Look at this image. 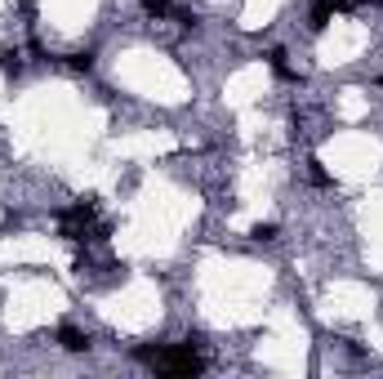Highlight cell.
I'll list each match as a JSON object with an SVG mask.
<instances>
[{
  "label": "cell",
  "instance_id": "5b68a950",
  "mask_svg": "<svg viewBox=\"0 0 383 379\" xmlns=\"http://www.w3.org/2000/svg\"><path fill=\"white\" fill-rule=\"evenodd\" d=\"M68 68L90 76V72H94V49H76V54H68Z\"/></svg>",
  "mask_w": 383,
  "mask_h": 379
},
{
  "label": "cell",
  "instance_id": "6da1fadb",
  "mask_svg": "<svg viewBox=\"0 0 383 379\" xmlns=\"http://www.w3.org/2000/svg\"><path fill=\"white\" fill-rule=\"evenodd\" d=\"M339 9H343V0H316L312 14H308V27H312V31H325V27H330V18H335Z\"/></svg>",
  "mask_w": 383,
  "mask_h": 379
},
{
  "label": "cell",
  "instance_id": "52a82bcc",
  "mask_svg": "<svg viewBox=\"0 0 383 379\" xmlns=\"http://www.w3.org/2000/svg\"><path fill=\"white\" fill-rule=\"evenodd\" d=\"M254 241H276V223H254V233H249Z\"/></svg>",
  "mask_w": 383,
  "mask_h": 379
},
{
  "label": "cell",
  "instance_id": "8992f818",
  "mask_svg": "<svg viewBox=\"0 0 383 379\" xmlns=\"http://www.w3.org/2000/svg\"><path fill=\"white\" fill-rule=\"evenodd\" d=\"M308 178H312V183H321V188H330V183H335V178H330V174L321 170V161H308Z\"/></svg>",
  "mask_w": 383,
  "mask_h": 379
},
{
  "label": "cell",
  "instance_id": "7a4b0ae2",
  "mask_svg": "<svg viewBox=\"0 0 383 379\" xmlns=\"http://www.w3.org/2000/svg\"><path fill=\"white\" fill-rule=\"evenodd\" d=\"M58 348L63 353H85L90 348V335L76 331V326H58Z\"/></svg>",
  "mask_w": 383,
  "mask_h": 379
},
{
  "label": "cell",
  "instance_id": "3957f363",
  "mask_svg": "<svg viewBox=\"0 0 383 379\" xmlns=\"http://www.w3.org/2000/svg\"><path fill=\"white\" fill-rule=\"evenodd\" d=\"M0 72H5L9 80L23 76V54H18V49H0Z\"/></svg>",
  "mask_w": 383,
  "mask_h": 379
},
{
  "label": "cell",
  "instance_id": "277c9868",
  "mask_svg": "<svg viewBox=\"0 0 383 379\" xmlns=\"http://www.w3.org/2000/svg\"><path fill=\"white\" fill-rule=\"evenodd\" d=\"M139 5H143L147 18H170L174 14V0H139Z\"/></svg>",
  "mask_w": 383,
  "mask_h": 379
}]
</instances>
